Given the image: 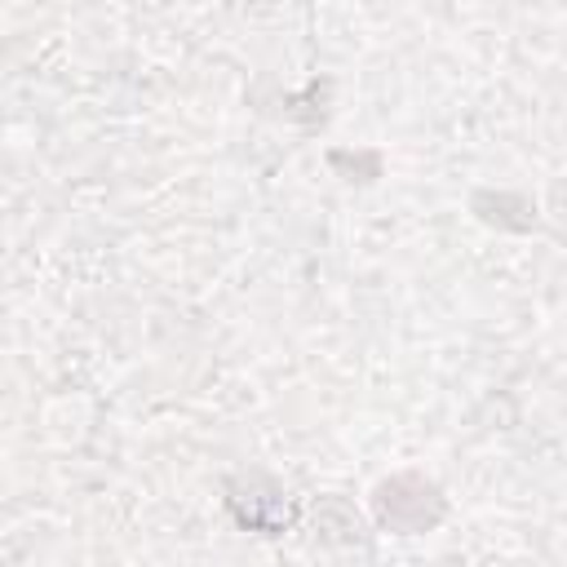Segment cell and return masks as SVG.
Returning a JSON list of instances; mask_svg holds the SVG:
<instances>
[{
	"label": "cell",
	"mask_w": 567,
	"mask_h": 567,
	"mask_svg": "<svg viewBox=\"0 0 567 567\" xmlns=\"http://www.w3.org/2000/svg\"><path fill=\"white\" fill-rule=\"evenodd\" d=\"M377 518L394 532H425L443 518V496L421 474H399L377 487Z\"/></svg>",
	"instance_id": "6da1fadb"
}]
</instances>
